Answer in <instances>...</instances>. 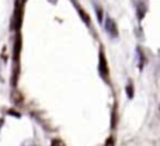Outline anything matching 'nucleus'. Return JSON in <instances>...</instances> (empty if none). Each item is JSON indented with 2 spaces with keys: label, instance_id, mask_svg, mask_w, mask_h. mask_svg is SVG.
Returning a JSON list of instances; mask_svg holds the SVG:
<instances>
[{
  "label": "nucleus",
  "instance_id": "obj_1",
  "mask_svg": "<svg viewBox=\"0 0 160 146\" xmlns=\"http://www.w3.org/2000/svg\"><path fill=\"white\" fill-rule=\"evenodd\" d=\"M25 4V0H16V10L13 14V21H11V28L18 30L22 21V6Z\"/></svg>",
  "mask_w": 160,
  "mask_h": 146
},
{
  "label": "nucleus",
  "instance_id": "obj_2",
  "mask_svg": "<svg viewBox=\"0 0 160 146\" xmlns=\"http://www.w3.org/2000/svg\"><path fill=\"white\" fill-rule=\"evenodd\" d=\"M104 28L105 31L108 33V35L112 37V38H117L118 37V30H117V24L114 23V20L111 17H107L104 23Z\"/></svg>",
  "mask_w": 160,
  "mask_h": 146
},
{
  "label": "nucleus",
  "instance_id": "obj_3",
  "mask_svg": "<svg viewBox=\"0 0 160 146\" xmlns=\"http://www.w3.org/2000/svg\"><path fill=\"white\" fill-rule=\"evenodd\" d=\"M98 69H100V73H101V76L107 79V76H108V68H107V62H105V56H104V53H102V51L100 52V66H98Z\"/></svg>",
  "mask_w": 160,
  "mask_h": 146
},
{
  "label": "nucleus",
  "instance_id": "obj_4",
  "mask_svg": "<svg viewBox=\"0 0 160 146\" xmlns=\"http://www.w3.org/2000/svg\"><path fill=\"white\" fill-rule=\"evenodd\" d=\"M51 146H65V145H63V142L59 141V139H53L52 143H51Z\"/></svg>",
  "mask_w": 160,
  "mask_h": 146
},
{
  "label": "nucleus",
  "instance_id": "obj_5",
  "mask_svg": "<svg viewBox=\"0 0 160 146\" xmlns=\"http://www.w3.org/2000/svg\"><path fill=\"white\" fill-rule=\"evenodd\" d=\"M105 146H114V139H112V138L108 139V141H107V145H105Z\"/></svg>",
  "mask_w": 160,
  "mask_h": 146
},
{
  "label": "nucleus",
  "instance_id": "obj_6",
  "mask_svg": "<svg viewBox=\"0 0 160 146\" xmlns=\"http://www.w3.org/2000/svg\"><path fill=\"white\" fill-rule=\"evenodd\" d=\"M128 93H129V97H132V87H131V86L128 87Z\"/></svg>",
  "mask_w": 160,
  "mask_h": 146
},
{
  "label": "nucleus",
  "instance_id": "obj_7",
  "mask_svg": "<svg viewBox=\"0 0 160 146\" xmlns=\"http://www.w3.org/2000/svg\"><path fill=\"white\" fill-rule=\"evenodd\" d=\"M0 124H3V119H0Z\"/></svg>",
  "mask_w": 160,
  "mask_h": 146
}]
</instances>
